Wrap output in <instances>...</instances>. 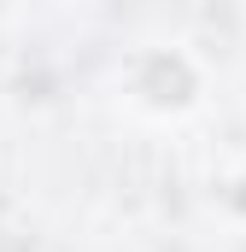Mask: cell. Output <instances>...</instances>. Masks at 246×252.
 <instances>
[{"label":"cell","instance_id":"6da1fadb","mask_svg":"<svg viewBox=\"0 0 246 252\" xmlns=\"http://www.w3.org/2000/svg\"><path fill=\"white\" fill-rule=\"evenodd\" d=\"M141 94H147L153 106H182L187 94H193V70H187V59H176V53H153V59L141 64Z\"/></svg>","mask_w":246,"mask_h":252}]
</instances>
